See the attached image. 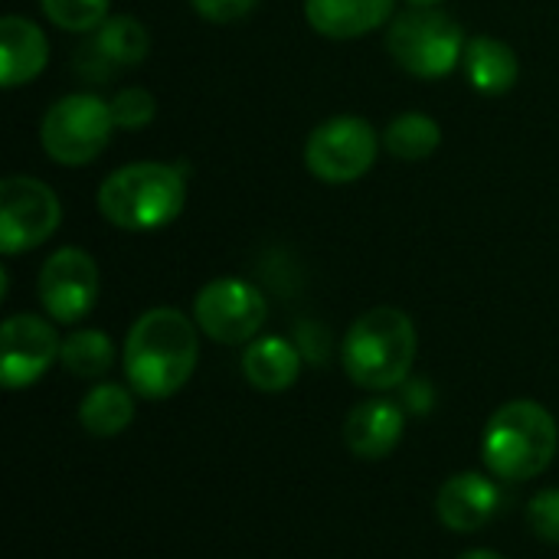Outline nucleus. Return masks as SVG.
I'll list each match as a JSON object with an SVG mask.
<instances>
[{"mask_svg": "<svg viewBox=\"0 0 559 559\" xmlns=\"http://www.w3.org/2000/svg\"><path fill=\"white\" fill-rule=\"evenodd\" d=\"M200 360L193 321L177 308L144 311L124 341V377L144 400H170L187 386Z\"/></svg>", "mask_w": 559, "mask_h": 559, "instance_id": "1", "label": "nucleus"}, {"mask_svg": "<svg viewBox=\"0 0 559 559\" xmlns=\"http://www.w3.org/2000/svg\"><path fill=\"white\" fill-rule=\"evenodd\" d=\"M187 203L183 170L160 160H138L111 170L98 187V213L128 233L170 226Z\"/></svg>", "mask_w": 559, "mask_h": 559, "instance_id": "2", "label": "nucleus"}, {"mask_svg": "<svg viewBox=\"0 0 559 559\" xmlns=\"http://www.w3.org/2000/svg\"><path fill=\"white\" fill-rule=\"evenodd\" d=\"M416 350H419V337L409 314L380 305L360 314L347 328L341 344V364L357 386L383 393L409 377L416 364Z\"/></svg>", "mask_w": 559, "mask_h": 559, "instance_id": "3", "label": "nucleus"}, {"mask_svg": "<svg viewBox=\"0 0 559 559\" xmlns=\"http://www.w3.org/2000/svg\"><path fill=\"white\" fill-rule=\"evenodd\" d=\"M557 419L534 400L504 403L485 426L481 459L501 481L540 478L557 455Z\"/></svg>", "mask_w": 559, "mask_h": 559, "instance_id": "4", "label": "nucleus"}, {"mask_svg": "<svg viewBox=\"0 0 559 559\" xmlns=\"http://www.w3.org/2000/svg\"><path fill=\"white\" fill-rule=\"evenodd\" d=\"M468 36L462 23L439 7H413L396 13L386 26V49L393 62L416 79H445L465 56Z\"/></svg>", "mask_w": 559, "mask_h": 559, "instance_id": "5", "label": "nucleus"}, {"mask_svg": "<svg viewBox=\"0 0 559 559\" xmlns=\"http://www.w3.org/2000/svg\"><path fill=\"white\" fill-rule=\"evenodd\" d=\"M111 131V105L92 92H72L43 115L39 144L49 160L62 167H85L108 147Z\"/></svg>", "mask_w": 559, "mask_h": 559, "instance_id": "6", "label": "nucleus"}, {"mask_svg": "<svg viewBox=\"0 0 559 559\" xmlns=\"http://www.w3.org/2000/svg\"><path fill=\"white\" fill-rule=\"evenodd\" d=\"M380 154V138L367 118L337 115L318 124L305 141V167L318 180L341 187L360 180Z\"/></svg>", "mask_w": 559, "mask_h": 559, "instance_id": "7", "label": "nucleus"}, {"mask_svg": "<svg viewBox=\"0 0 559 559\" xmlns=\"http://www.w3.org/2000/svg\"><path fill=\"white\" fill-rule=\"evenodd\" d=\"M62 223L59 197L36 177H7L0 183V249L20 255L43 246Z\"/></svg>", "mask_w": 559, "mask_h": 559, "instance_id": "8", "label": "nucleus"}, {"mask_svg": "<svg viewBox=\"0 0 559 559\" xmlns=\"http://www.w3.org/2000/svg\"><path fill=\"white\" fill-rule=\"evenodd\" d=\"M265 298L246 278H213L197 292V328L216 344H246L265 324Z\"/></svg>", "mask_w": 559, "mask_h": 559, "instance_id": "9", "label": "nucleus"}, {"mask_svg": "<svg viewBox=\"0 0 559 559\" xmlns=\"http://www.w3.org/2000/svg\"><path fill=\"white\" fill-rule=\"evenodd\" d=\"M43 311L59 324L82 321L98 301V265L79 246L56 249L39 269Z\"/></svg>", "mask_w": 559, "mask_h": 559, "instance_id": "10", "label": "nucleus"}, {"mask_svg": "<svg viewBox=\"0 0 559 559\" xmlns=\"http://www.w3.org/2000/svg\"><path fill=\"white\" fill-rule=\"evenodd\" d=\"M62 344L56 328L39 314H13L0 331V383L7 390H26L52 367Z\"/></svg>", "mask_w": 559, "mask_h": 559, "instance_id": "11", "label": "nucleus"}, {"mask_svg": "<svg viewBox=\"0 0 559 559\" xmlns=\"http://www.w3.org/2000/svg\"><path fill=\"white\" fill-rule=\"evenodd\" d=\"M147 49H151V36H147L144 23L121 13V16H108L95 29V36L85 43L75 66L92 82H105V75H111L115 69L141 66L147 59Z\"/></svg>", "mask_w": 559, "mask_h": 559, "instance_id": "12", "label": "nucleus"}, {"mask_svg": "<svg viewBox=\"0 0 559 559\" xmlns=\"http://www.w3.org/2000/svg\"><path fill=\"white\" fill-rule=\"evenodd\" d=\"M498 504H501L498 485L478 472H462L449 478L436 495V514L455 534L481 531L498 514Z\"/></svg>", "mask_w": 559, "mask_h": 559, "instance_id": "13", "label": "nucleus"}, {"mask_svg": "<svg viewBox=\"0 0 559 559\" xmlns=\"http://www.w3.org/2000/svg\"><path fill=\"white\" fill-rule=\"evenodd\" d=\"M403 432H406V416L390 400L357 403L344 423V442L364 462L386 459L403 442Z\"/></svg>", "mask_w": 559, "mask_h": 559, "instance_id": "14", "label": "nucleus"}, {"mask_svg": "<svg viewBox=\"0 0 559 559\" xmlns=\"http://www.w3.org/2000/svg\"><path fill=\"white\" fill-rule=\"evenodd\" d=\"M396 0H305V20L328 39H357L393 20Z\"/></svg>", "mask_w": 559, "mask_h": 559, "instance_id": "15", "label": "nucleus"}, {"mask_svg": "<svg viewBox=\"0 0 559 559\" xmlns=\"http://www.w3.org/2000/svg\"><path fill=\"white\" fill-rule=\"evenodd\" d=\"M0 62H3V88L29 85L49 62V43L46 33L16 13H7L0 20Z\"/></svg>", "mask_w": 559, "mask_h": 559, "instance_id": "16", "label": "nucleus"}, {"mask_svg": "<svg viewBox=\"0 0 559 559\" xmlns=\"http://www.w3.org/2000/svg\"><path fill=\"white\" fill-rule=\"evenodd\" d=\"M462 69L468 85L485 98L508 95L521 79L518 52L498 36H472L462 56Z\"/></svg>", "mask_w": 559, "mask_h": 559, "instance_id": "17", "label": "nucleus"}, {"mask_svg": "<svg viewBox=\"0 0 559 559\" xmlns=\"http://www.w3.org/2000/svg\"><path fill=\"white\" fill-rule=\"evenodd\" d=\"M242 373H246L249 386H255L262 393H282V390L295 386V380L301 373V354L285 337H275V334L259 337L242 354Z\"/></svg>", "mask_w": 559, "mask_h": 559, "instance_id": "18", "label": "nucleus"}, {"mask_svg": "<svg viewBox=\"0 0 559 559\" xmlns=\"http://www.w3.org/2000/svg\"><path fill=\"white\" fill-rule=\"evenodd\" d=\"M134 419V400L121 383H98L85 393L79 406V423L95 439H115L121 436Z\"/></svg>", "mask_w": 559, "mask_h": 559, "instance_id": "19", "label": "nucleus"}, {"mask_svg": "<svg viewBox=\"0 0 559 559\" xmlns=\"http://www.w3.org/2000/svg\"><path fill=\"white\" fill-rule=\"evenodd\" d=\"M439 144H442V128L436 118L423 111H403L383 131V147L406 164L429 160L439 151Z\"/></svg>", "mask_w": 559, "mask_h": 559, "instance_id": "20", "label": "nucleus"}, {"mask_svg": "<svg viewBox=\"0 0 559 559\" xmlns=\"http://www.w3.org/2000/svg\"><path fill=\"white\" fill-rule=\"evenodd\" d=\"M62 367L79 380H98L115 364V344L102 331H72L59 350Z\"/></svg>", "mask_w": 559, "mask_h": 559, "instance_id": "21", "label": "nucleus"}, {"mask_svg": "<svg viewBox=\"0 0 559 559\" xmlns=\"http://www.w3.org/2000/svg\"><path fill=\"white\" fill-rule=\"evenodd\" d=\"M111 0H39L46 20L69 33H95L108 20Z\"/></svg>", "mask_w": 559, "mask_h": 559, "instance_id": "22", "label": "nucleus"}, {"mask_svg": "<svg viewBox=\"0 0 559 559\" xmlns=\"http://www.w3.org/2000/svg\"><path fill=\"white\" fill-rule=\"evenodd\" d=\"M111 118H115V128L121 131H141L154 121L157 115V102L147 88L141 85H131V88H121L111 102Z\"/></svg>", "mask_w": 559, "mask_h": 559, "instance_id": "23", "label": "nucleus"}, {"mask_svg": "<svg viewBox=\"0 0 559 559\" xmlns=\"http://www.w3.org/2000/svg\"><path fill=\"white\" fill-rule=\"evenodd\" d=\"M527 524L544 544H559V488H544L531 498Z\"/></svg>", "mask_w": 559, "mask_h": 559, "instance_id": "24", "label": "nucleus"}, {"mask_svg": "<svg viewBox=\"0 0 559 559\" xmlns=\"http://www.w3.org/2000/svg\"><path fill=\"white\" fill-rule=\"evenodd\" d=\"M193 3V10L203 16V20H210V23H236V20H242L259 0H190Z\"/></svg>", "mask_w": 559, "mask_h": 559, "instance_id": "25", "label": "nucleus"}, {"mask_svg": "<svg viewBox=\"0 0 559 559\" xmlns=\"http://www.w3.org/2000/svg\"><path fill=\"white\" fill-rule=\"evenodd\" d=\"M459 559H504L501 554H495V550H468V554H462Z\"/></svg>", "mask_w": 559, "mask_h": 559, "instance_id": "26", "label": "nucleus"}, {"mask_svg": "<svg viewBox=\"0 0 559 559\" xmlns=\"http://www.w3.org/2000/svg\"><path fill=\"white\" fill-rule=\"evenodd\" d=\"M409 7H439V3H445V0H406Z\"/></svg>", "mask_w": 559, "mask_h": 559, "instance_id": "27", "label": "nucleus"}]
</instances>
